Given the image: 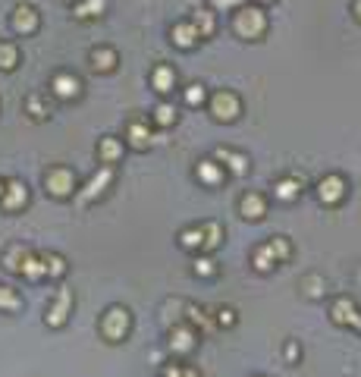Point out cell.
<instances>
[{
  "label": "cell",
  "mask_w": 361,
  "mask_h": 377,
  "mask_svg": "<svg viewBox=\"0 0 361 377\" xmlns=\"http://www.w3.org/2000/svg\"><path fill=\"white\" fill-rule=\"evenodd\" d=\"M267 28V16L261 6H239L233 16V32L239 35V38H261Z\"/></svg>",
  "instance_id": "obj_1"
},
{
  "label": "cell",
  "mask_w": 361,
  "mask_h": 377,
  "mask_svg": "<svg viewBox=\"0 0 361 377\" xmlns=\"http://www.w3.org/2000/svg\"><path fill=\"white\" fill-rule=\"evenodd\" d=\"M45 186L54 198H72V192H76V173L67 170V167H50L45 173Z\"/></svg>",
  "instance_id": "obj_2"
},
{
  "label": "cell",
  "mask_w": 361,
  "mask_h": 377,
  "mask_svg": "<svg viewBox=\"0 0 361 377\" xmlns=\"http://www.w3.org/2000/svg\"><path fill=\"white\" fill-rule=\"evenodd\" d=\"M289 258V245L286 239H270V242H264L261 249L255 252V271H270V267H277L280 261Z\"/></svg>",
  "instance_id": "obj_3"
},
{
  "label": "cell",
  "mask_w": 361,
  "mask_h": 377,
  "mask_svg": "<svg viewBox=\"0 0 361 377\" xmlns=\"http://www.w3.org/2000/svg\"><path fill=\"white\" fill-rule=\"evenodd\" d=\"M101 333H104L110 343H117V339H122L129 333V311L113 305L110 311L104 315V321H101Z\"/></svg>",
  "instance_id": "obj_4"
},
{
  "label": "cell",
  "mask_w": 361,
  "mask_h": 377,
  "mask_svg": "<svg viewBox=\"0 0 361 377\" xmlns=\"http://www.w3.org/2000/svg\"><path fill=\"white\" fill-rule=\"evenodd\" d=\"M211 113H214V120H220V123H233L242 113V104L233 91H217L211 98Z\"/></svg>",
  "instance_id": "obj_5"
},
{
  "label": "cell",
  "mask_w": 361,
  "mask_h": 377,
  "mask_svg": "<svg viewBox=\"0 0 361 377\" xmlns=\"http://www.w3.org/2000/svg\"><path fill=\"white\" fill-rule=\"evenodd\" d=\"M110 179H113V164H104L101 167V170L95 173V176L88 179V186L82 188V192H79V205H88L91 198H98V195H104V188L110 186Z\"/></svg>",
  "instance_id": "obj_6"
},
{
  "label": "cell",
  "mask_w": 361,
  "mask_h": 377,
  "mask_svg": "<svg viewBox=\"0 0 361 377\" xmlns=\"http://www.w3.org/2000/svg\"><path fill=\"white\" fill-rule=\"evenodd\" d=\"M38 26H41V16L32 4H19L16 10H13V32H19L23 38L38 32Z\"/></svg>",
  "instance_id": "obj_7"
},
{
  "label": "cell",
  "mask_w": 361,
  "mask_h": 377,
  "mask_svg": "<svg viewBox=\"0 0 361 377\" xmlns=\"http://www.w3.org/2000/svg\"><path fill=\"white\" fill-rule=\"evenodd\" d=\"M25 201H28V186L23 179H6V192L0 198V205L6 211H19V208H25Z\"/></svg>",
  "instance_id": "obj_8"
},
{
  "label": "cell",
  "mask_w": 361,
  "mask_h": 377,
  "mask_svg": "<svg viewBox=\"0 0 361 377\" xmlns=\"http://www.w3.org/2000/svg\"><path fill=\"white\" fill-rule=\"evenodd\" d=\"M50 91L60 101H72L82 94V82H79V76H72V72H60V76H54V82H50Z\"/></svg>",
  "instance_id": "obj_9"
},
{
  "label": "cell",
  "mask_w": 361,
  "mask_h": 377,
  "mask_svg": "<svg viewBox=\"0 0 361 377\" xmlns=\"http://www.w3.org/2000/svg\"><path fill=\"white\" fill-rule=\"evenodd\" d=\"M170 35H173V45L183 47V50H192L201 41V35H198V28L192 26V19H189V23H176Z\"/></svg>",
  "instance_id": "obj_10"
},
{
  "label": "cell",
  "mask_w": 361,
  "mask_h": 377,
  "mask_svg": "<svg viewBox=\"0 0 361 377\" xmlns=\"http://www.w3.org/2000/svg\"><path fill=\"white\" fill-rule=\"evenodd\" d=\"M69 308H72V293H69V289H60V296H57L54 308L47 311V324H50V327H63V321H67Z\"/></svg>",
  "instance_id": "obj_11"
},
{
  "label": "cell",
  "mask_w": 361,
  "mask_h": 377,
  "mask_svg": "<svg viewBox=\"0 0 361 377\" xmlns=\"http://www.w3.org/2000/svg\"><path fill=\"white\" fill-rule=\"evenodd\" d=\"M239 211L245 220H261L264 211H267V205H264V195H258V192H248V195H242V201H239Z\"/></svg>",
  "instance_id": "obj_12"
},
{
  "label": "cell",
  "mask_w": 361,
  "mask_h": 377,
  "mask_svg": "<svg viewBox=\"0 0 361 377\" xmlns=\"http://www.w3.org/2000/svg\"><path fill=\"white\" fill-rule=\"evenodd\" d=\"M343 192H345V186H343V179H339V176H327V179L317 183V198L327 201V205H333V201L343 198Z\"/></svg>",
  "instance_id": "obj_13"
},
{
  "label": "cell",
  "mask_w": 361,
  "mask_h": 377,
  "mask_svg": "<svg viewBox=\"0 0 361 377\" xmlns=\"http://www.w3.org/2000/svg\"><path fill=\"white\" fill-rule=\"evenodd\" d=\"M217 161H220L223 167H229V170H233L236 176L248 173V157L236 154V151H229V148H217Z\"/></svg>",
  "instance_id": "obj_14"
},
{
  "label": "cell",
  "mask_w": 361,
  "mask_h": 377,
  "mask_svg": "<svg viewBox=\"0 0 361 377\" xmlns=\"http://www.w3.org/2000/svg\"><path fill=\"white\" fill-rule=\"evenodd\" d=\"M176 89V69L167 67V63H161V67L154 69V91L157 94H170Z\"/></svg>",
  "instance_id": "obj_15"
},
{
  "label": "cell",
  "mask_w": 361,
  "mask_h": 377,
  "mask_svg": "<svg viewBox=\"0 0 361 377\" xmlns=\"http://www.w3.org/2000/svg\"><path fill=\"white\" fill-rule=\"evenodd\" d=\"M91 67L98 72H113L117 69V50L113 47H95L91 50Z\"/></svg>",
  "instance_id": "obj_16"
},
{
  "label": "cell",
  "mask_w": 361,
  "mask_h": 377,
  "mask_svg": "<svg viewBox=\"0 0 361 377\" xmlns=\"http://www.w3.org/2000/svg\"><path fill=\"white\" fill-rule=\"evenodd\" d=\"M129 145H132L135 151H144L151 145V133H148V123L142 120H132L129 123Z\"/></svg>",
  "instance_id": "obj_17"
},
{
  "label": "cell",
  "mask_w": 361,
  "mask_h": 377,
  "mask_svg": "<svg viewBox=\"0 0 361 377\" xmlns=\"http://www.w3.org/2000/svg\"><path fill=\"white\" fill-rule=\"evenodd\" d=\"M104 6H107L104 0H82V4L72 6V16L82 19V23H85V19H98L101 13H104Z\"/></svg>",
  "instance_id": "obj_18"
},
{
  "label": "cell",
  "mask_w": 361,
  "mask_h": 377,
  "mask_svg": "<svg viewBox=\"0 0 361 377\" xmlns=\"http://www.w3.org/2000/svg\"><path fill=\"white\" fill-rule=\"evenodd\" d=\"M195 333L189 330V327H176L170 333V349H176V352H189L192 346H195Z\"/></svg>",
  "instance_id": "obj_19"
},
{
  "label": "cell",
  "mask_w": 361,
  "mask_h": 377,
  "mask_svg": "<svg viewBox=\"0 0 361 377\" xmlns=\"http://www.w3.org/2000/svg\"><path fill=\"white\" fill-rule=\"evenodd\" d=\"M299 188H302V179L299 176H289V179H280V183L273 186V195H277L280 201H292L295 195H299Z\"/></svg>",
  "instance_id": "obj_20"
},
{
  "label": "cell",
  "mask_w": 361,
  "mask_h": 377,
  "mask_svg": "<svg viewBox=\"0 0 361 377\" xmlns=\"http://www.w3.org/2000/svg\"><path fill=\"white\" fill-rule=\"evenodd\" d=\"M98 157L104 164H117V157H122V142H117V139H101Z\"/></svg>",
  "instance_id": "obj_21"
},
{
  "label": "cell",
  "mask_w": 361,
  "mask_h": 377,
  "mask_svg": "<svg viewBox=\"0 0 361 377\" xmlns=\"http://www.w3.org/2000/svg\"><path fill=\"white\" fill-rule=\"evenodd\" d=\"M192 26L198 28L201 38H211V35H214V10H195Z\"/></svg>",
  "instance_id": "obj_22"
},
{
  "label": "cell",
  "mask_w": 361,
  "mask_h": 377,
  "mask_svg": "<svg viewBox=\"0 0 361 377\" xmlns=\"http://www.w3.org/2000/svg\"><path fill=\"white\" fill-rule=\"evenodd\" d=\"M198 176L205 179L207 186L220 183V179H223V164H217V161H201V164H198Z\"/></svg>",
  "instance_id": "obj_23"
},
{
  "label": "cell",
  "mask_w": 361,
  "mask_h": 377,
  "mask_svg": "<svg viewBox=\"0 0 361 377\" xmlns=\"http://www.w3.org/2000/svg\"><path fill=\"white\" fill-rule=\"evenodd\" d=\"M16 63H19L16 45H10V41H0V69L10 72V69H16Z\"/></svg>",
  "instance_id": "obj_24"
},
{
  "label": "cell",
  "mask_w": 361,
  "mask_h": 377,
  "mask_svg": "<svg viewBox=\"0 0 361 377\" xmlns=\"http://www.w3.org/2000/svg\"><path fill=\"white\" fill-rule=\"evenodd\" d=\"M151 120H154L157 126H173V123H176V107L164 101V104L154 107V117H151Z\"/></svg>",
  "instance_id": "obj_25"
},
{
  "label": "cell",
  "mask_w": 361,
  "mask_h": 377,
  "mask_svg": "<svg viewBox=\"0 0 361 377\" xmlns=\"http://www.w3.org/2000/svg\"><path fill=\"white\" fill-rule=\"evenodd\" d=\"M41 261H45V277H63L67 274V261L60 255H41Z\"/></svg>",
  "instance_id": "obj_26"
},
{
  "label": "cell",
  "mask_w": 361,
  "mask_h": 377,
  "mask_svg": "<svg viewBox=\"0 0 361 377\" xmlns=\"http://www.w3.org/2000/svg\"><path fill=\"white\" fill-rule=\"evenodd\" d=\"M179 245L183 249H205V230H185L183 236H179Z\"/></svg>",
  "instance_id": "obj_27"
},
{
  "label": "cell",
  "mask_w": 361,
  "mask_h": 377,
  "mask_svg": "<svg viewBox=\"0 0 361 377\" xmlns=\"http://www.w3.org/2000/svg\"><path fill=\"white\" fill-rule=\"evenodd\" d=\"M23 302H19V296L13 293L10 286H0V308H6V311H16Z\"/></svg>",
  "instance_id": "obj_28"
},
{
  "label": "cell",
  "mask_w": 361,
  "mask_h": 377,
  "mask_svg": "<svg viewBox=\"0 0 361 377\" xmlns=\"http://www.w3.org/2000/svg\"><path fill=\"white\" fill-rule=\"evenodd\" d=\"M205 249L211 252V249H217V245H220V230H217V223H205Z\"/></svg>",
  "instance_id": "obj_29"
},
{
  "label": "cell",
  "mask_w": 361,
  "mask_h": 377,
  "mask_svg": "<svg viewBox=\"0 0 361 377\" xmlns=\"http://www.w3.org/2000/svg\"><path fill=\"white\" fill-rule=\"evenodd\" d=\"M205 98H207V94H205V85H198V82H195V85H189V89H185V104H205Z\"/></svg>",
  "instance_id": "obj_30"
},
{
  "label": "cell",
  "mask_w": 361,
  "mask_h": 377,
  "mask_svg": "<svg viewBox=\"0 0 361 377\" xmlns=\"http://www.w3.org/2000/svg\"><path fill=\"white\" fill-rule=\"evenodd\" d=\"M164 377H201V374L189 365H173V368H164Z\"/></svg>",
  "instance_id": "obj_31"
},
{
  "label": "cell",
  "mask_w": 361,
  "mask_h": 377,
  "mask_svg": "<svg viewBox=\"0 0 361 377\" xmlns=\"http://www.w3.org/2000/svg\"><path fill=\"white\" fill-rule=\"evenodd\" d=\"M28 111H32V117H35V120H45V113H47V111H41L38 94H32V98H28Z\"/></svg>",
  "instance_id": "obj_32"
},
{
  "label": "cell",
  "mask_w": 361,
  "mask_h": 377,
  "mask_svg": "<svg viewBox=\"0 0 361 377\" xmlns=\"http://www.w3.org/2000/svg\"><path fill=\"white\" fill-rule=\"evenodd\" d=\"M233 315H236L233 308H220V311H217V321H220V324H233L236 321Z\"/></svg>",
  "instance_id": "obj_33"
},
{
  "label": "cell",
  "mask_w": 361,
  "mask_h": 377,
  "mask_svg": "<svg viewBox=\"0 0 361 377\" xmlns=\"http://www.w3.org/2000/svg\"><path fill=\"white\" fill-rule=\"evenodd\" d=\"M195 271H201V274H214V267H211V261H207V258H201V261H195Z\"/></svg>",
  "instance_id": "obj_34"
},
{
  "label": "cell",
  "mask_w": 361,
  "mask_h": 377,
  "mask_svg": "<svg viewBox=\"0 0 361 377\" xmlns=\"http://www.w3.org/2000/svg\"><path fill=\"white\" fill-rule=\"evenodd\" d=\"M236 4H242V0H214V6H223V10H227V6H236Z\"/></svg>",
  "instance_id": "obj_35"
},
{
  "label": "cell",
  "mask_w": 361,
  "mask_h": 377,
  "mask_svg": "<svg viewBox=\"0 0 361 377\" xmlns=\"http://www.w3.org/2000/svg\"><path fill=\"white\" fill-rule=\"evenodd\" d=\"M352 13H355V19L361 23V0H352Z\"/></svg>",
  "instance_id": "obj_36"
},
{
  "label": "cell",
  "mask_w": 361,
  "mask_h": 377,
  "mask_svg": "<svg viewBox=\"0 0 361 377\" xmlns=\"http://www.w3.org/2000/svg\"><path fill=\"white\" fill-rule=\"evenodd\" d=\"M4 192H6V179H0V198H4Z\"/></svg>",
  "instance_id": "obj_37"
},
{
  "label": "cell",
  "mask_w": 361,
  "mask_h": 377,
  "mask_svg": "<svg viewBox=\"0 0 361 377\" xmlns=\"http://www.w3.org/2000/svg\"><path fill=\"white\" fill-rule=\"evenodd\" d=\"M261 4H270V0H261Z\"/></svg>",
  "instance_id": "obj_38"
}]
</instances>
